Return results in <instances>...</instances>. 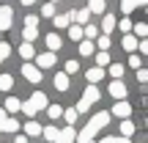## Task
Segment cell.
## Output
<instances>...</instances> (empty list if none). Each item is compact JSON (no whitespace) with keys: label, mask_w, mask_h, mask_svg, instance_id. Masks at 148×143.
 Listing matches in <instances>:
<instances>
[{"label":"cell","mask_w":148,"mask_h":143,"mask_svg":"<svg viewBox=\"0 0 148 143\" xmlns=\"http://www.w3.org/2000/svg\"><path fill=\"white\" fill-rule=\"evenodd\" d=\"M107 124H110V113H96V116L85 124L82 132H77V140L79 143H90V140L96 138V132H99L101 127H107Z\"/></svg>","instance_id":"6da1fadb"},{"label":"cell","mask_w":148,"mask_h":143,"mask_svg":"<svg viewBox=\"0 0 148 143\" xmlns=\"http://www.w3.org/2000/svg\"><path fill=\"white\" fill-rule=\"evenodd\" d=\"M22 77H25L27 83H41V69L33 66V64H25L22 66Z\"/></svg>","instance_id":"7a4b0ae2"},{"label":"cell","mask_w":148,"mask_h":143,"mask_svg":"<svg viewBox=\"0 0 148 143\" xmlns=\"http://www.w3.org/2000/svg\"><path fill=\"white\" fill-rule=\"evenodd\" d=\"M14 22V8L11 6H0V30H8Z\"/></svg>","instance_id":"3957f363"},{"label":"cell","mask_w":148,"mask_h":143,"mask_svg":"<svg viewBox=\"0 0 148 143\" xmlns=\"http://www.w3.org/2000/svg\"><path fill=\"white\" fill-rule=\"evenodd\" d=\"M110 94L121 102V99H126V96H129V88L121 83V80H112V83H110Z\"/></svg>","instance_id":"277c9868"},{"label":"cell","mask_w":148,"mask_h":143,"mask_svg":"<svg viewBox=\"0 0 148 143\" xmlns=\"http://www.w3.org/2000/svg\"><path fill=\"white\" fill-rule=\"evenodd\" d=\"M79 102H82V105H93V102H99V88H96V85H88V88H85L82 91V99H79Z\"/></svg>","instance_id":"5b68a950"},{"label":"cell","mask_w":148,"mask_h":143,"mask_svg":"<svg viewBox=\"0 0 148 143\" xmlns=\"http://www.w3.org/2000/svg\"><path fill=\"white\" fill-rule=\"evenodd\" d=\"M74 140H77V132H74V127L58 129V140H55V143H74Z\"/></svg>","instance_id":"8992f818"},{"label":"cell","mask_w":148,"mask_h":143,"mask_svg":"<svg viewBox=\"0 0 148 143\" xmlns=\"http://www.w3.org/2000/svg\"><path fill=\"white\" fill-rule=\"evenodd\" d=\"M36 66H38V69H49V66H55V53H41L36 58Z\"/></svg>","instance_id":"52a82bcc"},{"label":"cell","mask_w":148,"mask_h":143,"mask_svg":"<svg viewBox=\"0 0 148 143\" xmlns=\"http://www.w3.org/2000/svg\"><path fill=\"white\" fill-rule=\"evenodd\" d=\"M112 113H115V116H121V118H129V113H132V105H129L126 99H121V102H115Z\"/></svg>","instance_id":"ba28073f"},{"label":"cell","mask_w":148,"mask_h":143,"mask_svg":"<svg viewBox=\"0 0 148 143\" xmlns=\"http://www.w3.org/2000/svg\"><path fill=\"white\" fill-rule=\"evenodd\" d=\"M71 22H74L71 14H55V17H52V25L58 28V30H60V28H69Z\"/></svg>","instance_id":"9c48e42d"},{"label":"cell","mask_w":148,"mask_h":143,"mask_svg":"<svg viewBox=\"0 0 148 143\" xmlns=\"http://www.w3.org/2000/svg\"><path fill=\"white\" fill-rule=\"evenodd\" d=\"M30 102H33V107H36V110H47V96L41 94V91H33V96H30Z\"/></svg>","instance_id":"30bf717a"},{"label":"cell","mask_w":148,"mask_h":143,"mask_svg":"<svg viewBox=\"0 0 148 143\" xmlns=\"http://www.w3.org/2000/svg\"><path fill=\"white\" fill-rule=\"evenodd\" d=\"M112 28H118V19L112 14H104V17H101V30H104V36H110Z\"/></svg>","instance_id":"8fae6325"},{"label":"cell","mask_w":148,"mask_h":143,"mask_svg":"<svg viewBox=\"0 0 148 143\" xmlns=\"http://www.w3.org/2000/svg\"><path fill=\"white\" fill-rule=\"evenodd\" d=\"M137 6H148V0H121V11L123 14H132Z\"/></svg>","instance_id":"7c38bea8"},{"label":"cell","mask_w":148,"mask_h":143,"mask_svg":"<svg viewBox=\"0 0 148 143\" xmlns=\"http://www.w3.org/2000/svg\"><path fill=\"white\" fill-rule=\"evenodd\" d=\"M137 44H140V39L132 36V33H126V36H123V41H121V47L126 50V53H134V50H137Z\"/></svg>","instance_id":"4fadbf2b"},{"label":"cell","mask_w":148,"mask_h":143,"mask_svg":"<svg viewBox=\"0 0 148 143\" xmlns=\"http://www.w3.org/2000/svg\"><path fill=\"white\" fill-rule=\"evenodd\" d=\"M85 77H88V83H90V85H96L101 77H104V69H101V66H93V69L85 72Z\"/></svg>","instance_id":"5bb4252c"},{"label":"cell","mask_w":148,"mask_h":143,"mask_svg":"<svg viewBox=\"0 0 148 143\" xmlns=\"http://www.w3.org/2000/svg\"><path fill=\"white\" fill-rule=\"evenodd\" d=\"M71 17H74V22H77V25H88V19H90V11L88 8H79V11H71Z\"/></svg>","instance_id":"9a60e30c"},{"label":"cell","mask_w":148,"mask_h":143,"mask_svg":"<svg viewBox=\"0 0 148 143\" xmlns=\"http://www.w3.org/2000/svg\"><path fill=\"white\" fill-rule=\"evenodd\" d=\"M55 88L63 94V91H69V74L66 72H60V74H55Z\"/></svg>","instance_id":"2e32d148"},{"label":"cell","mask_w":148,"mask_h":143,"mask_svg":"<svg viewBox=\"0 0 148 143\" xmlns=\"http://www.w3.org/2000/svg\"><path fill=\"white\" fill-rule=\"evenodd\" d=\"M22 132H25V135H30V138H36V135H41V124L30 118V121L25 124V129H22Z\"/></svg>","instance_id":"e0dca14e"},{"label":"cell","mask_w":148,"mask_h":143,"mask_svg":"<svg viewBox=\"0 0 148 143\" xmlns=\"http://www.w3.org/2000/svg\"><path fill=\"white\" fill-rule=\"evenodd\" d=\"M93 50H96V44L90 41V39H82V41H79V55L88 58V55H93Z\"/></svg>","instance_id":"ac0fdd59"},{"label":"cell","mask_w":148,"mask_h":143,"mask_svg":"<svg viewBox=\"0 0 148 143\" xmlns=\"http://www.w3.org/2000/svg\"><path fill=\"white\" fill-rule=\"evenodd\" d=\"M47 47H49V53H55V50H60V47H63V41H60V36H58V33H49V36H47Z\"/></svg>","instance_id":"d6986e66"},{"label":"cell","mask_w":148,"mask_h":143,"mask_svg":"<svg viewBox=\"0 0 148 143\" xmlns=\"http://www.w3.org/2000/svg\"><path fill=\"white\" fill-rule=\"evenodd\" d=\"M69 36L74 39V41H82L85 39V28L82 25H69Z\"/></svg>","instance_id":"ffe728a7"},{"label":"cell","mask_w":148,"mask_h":143,"mask_svg":"<svg viewBox=\"0 0 148 143\" xmlns=\"http://www.w3.org/2000/svg\"><path fill=\"white\" fill-rule=\"evenodd\" d=\"M0 132H19V121L8 116V118H5V124L0 127Z\"/></svg>","instance_id":"44dd1931"},{"label":"cell","mask_w":148,"mask_h":143,"mask_svg":"<svg viewBox=\"0 0 148 143\" xmlns=\"http://www.w3.org/2000/svg\"><path fill=\"white\" fill-rule=\"evenodd\" d=\"M19 55H22V58H25L27 61V64H30V58H33V55H36V50H33V44H19Z\"/></svg>","instance_id":"7402d4cb"},{"label":"cell","mask_w":148,"mask_h":143,"mask_svg":"<svg viewBox=\"0 0 148 143\" xmlns=\"http://www.w3.org/2000/svg\"><path fill=\"white\" fill-rule=\"evenodd\" d=\"M19 107H22V102L16 96H8L5 99V113H19Z\"/></svg>","instance_id":"603a6c76"},{"label":"cell","mask_w":148,"mask_h":143,"mask_svg":"<svg viewBox=\"0 0 148 143\" xmlns=\"http://www.w3.org/2000/svg\"><path fill=\"white\" fill-rule=\"evenodd\" d=\"M41 135H44V138H47V140H58V127H52V124H49V127H41Z\"/></svg>","instance_id":"cb8c5ba5"},{"label":"cell","mask_w":148,"mask_h":143,"mask_svg":"<svg viewBox=\"0 0 148 143\" xmlns=\"http://www.w3.org/2000/svg\"><path fill=\"white\" fill-rule=\"evenodd\" d=\"M88 11H90V14H104V0H90Z\"/></svg>","instance_id":"d4e9b609"},{"label":"cell","mask_w":148,"mask_h":143,"mask_svg":"<svg viewBox=\"0 0 148 143\" xmlns=\"http://www.w3.org/2000/svg\"><path fill=\"white\" fill-rule=\"evenodd\" d=\"M132 30H134L132 36H137V39H145V36H148V25H145V22H137Z\"/></svg>","instance_id":"484cf974"},{"label":"cell","mask_w":148,"mask_h":143,"mask_svg":"<svg viewBox=\"0 0 148 143\" xmlns=\"http://www.w3.org/2000/svg\"><path fill=\"white\" fill-rule=\"evenodd\" d=\"M19 110H22V113H25V116H27V118H33V116H36V113H38V110H36V107H33V102H30V99H27V102H22V107H19Z\"/></svg>","instance_id":"4316f807"},{"label":"cell","mask_w":148,"mask_h":143,"mask_svg":"<svg viewBox=\"0 0 148 143\" xmlns=\"http://www.w3.org/2000/svg\"><path fill=\"white\" fill-rule=\"evenodd\" d=\"M11 85H14V77L11 74H0V91H11Z\"/></svg>","instance_id":"83f0119b"},{"label":"cell","mask_w":148,"mask_h":143,"mask_svg":"<svg viewBox=\"0 0 148 143\" xmlns=\"http://www.w3.org/2000/svg\"><path fill=\"white\" fill-rule=\"evenodd\" d=\"M47 116L49 118H60V116H63V107H60V105H47Z\"/></svg>","instance_id":"f1b7e54d"},{"label":"cell","mask_w":148,"mask_h":143,"mask_svg":"<svg viewBox=\"0 0 148 143\" xmlns=\"http://www.w3.org/2000/svg\"><path fill=\"white\" fill-rule=\"evenodd\" d=\"M77 116H79V113L74 110V107H63V118H66V121H69V127H71L74 121H77Z\"/></svg>","instance_id":"f546056e"},{"label":"cell","mask_w":148,"mask_h":143,"mask_svg":"<svg viewBox=\"0 0 148 143\" xmlns=\"http://www.w3.org/2000/svg\"><path fill=\"white\" fill-rule=\"evenodd\" d=\"M107 64H110V53H104V50H101V53H96V66H101V69H104Z\"/></svg>","instance_id":"4dcf8cb0"},{"label":"cell","mask_w":148,"mask_h":143,"mask_svg":"<svg viewBox=\"0 0 148 143\" xmlns=\"http://www.w3.org/2000/svg\"><path fill=\"white\" fill-rule=\"evenodd\" d=\"M132 132H134V124L123 118V124H121V135H123V138H132Z\"/></svg>","instance_id":"1f68e13d"},{"label":"cell","mask_w":148,"mask_h":143,"mask_svg":"<svg viewBox=\"0 0 148 143\" xmlns=\"http://www.w3.org/2000/svg\"><path fill=\"white\" fill-rule=\"evenodd\" d=\"M110 74H112V80H121L123 77V64H112L110 66Z\"/></svg>","instance_id":"d6a6232c"},{"label":"cell","mask_w":148,"mask_h":143,"mask_svg":"<svg viewBox=\"0 0 148 143\" xmlns=\"http://www.w3.org/2000/svg\"><path fill=\"white\" fill-rule=\"evenodd\" d=\"M8 55H11V44L8 41H0V64H3Z\"/></svg>","instance_id":"836d02e7"},{"label":"cell","mask_w":148,"mask_h":143,"mask_svg":"<svg viewBox=\"0 0 148 143\" xmlns=\"http://www.w3.org/2000/svg\"><path fill=\"white\" fill-rule=\"evenodd\" d=\"M22 36H25V41H27V44H30V41H33V39H36V36H38V30H36V28H25V30H22Z\"/></svg>","instance_id":"e575fe53"},{"label":"cell","mask_w":148,"mask_h":143,"mask_svg":"<svg viewBox=\"0 0 148 143\" xmlns=\"http://www.w3.org/2000/svg\"><path fill=\"white\" fill-rule=\"evenodd\" d=\"M96 47H99V50H104V53H110V36H99Z\"/></svg>","instance_id":"d590c367"},{"label":"cell","mask_w":148,"mask_h":143,"mask_svg":"<svg viewBox=\"0 0 148 143\" xmlns=\"http://www.w3.org/2000/svg\"><path fill=\"white\" fill-rule=\"evenodd\" d=\"M118 28H121V30H123V36H126V33H132V19H121V22H118Z\"/></svg>","instance_id":"8d00e7d4"},{"label":"cell","mask_w":148,"mask_h":143,"mask_svg":"<svg viewBox=\"0 0 148 143\" xmlns=\"http://www.w3.org/2000/svg\"><path fill=\"white\" fill-rule=\"evenodd\" d=\"M99 36V28L96 25H85V39H96Z\"/></svg>","instance_id":"74e56055"},{"label":"cell","mask_w":148,"mask_h":143,"mask_svg":"<svg viewBox=\"0 0 148 143\" xmlns=\"http://www.w3.org/2000/svg\"><path fill=\"white\" fill-rule=\"evenodd\" d=\"M41 17H55V3H47V6H41Z\"/></svg>","instance_id":"f35d334b"},{"label":"cell","mask_w":148,"mask_h":143,"mask_svg":"<svg viewBox=\"0 0 148 143\" xmlns=\"http://www.w3.org/2000/svg\"><path fill=\"white\" fill-rule=\"evenodd\" d=\"M96 143H132V140H129V138H101Z\"/></svg>","instance_id":"ab89813d"},{"label":"cell","mask_w":148,"mask_h":143,"mask_svg":"<svg viewBox=\"0 0 148 143\" xmlns=\"http://www.w3.org/2000/svg\"><path fill=\"white\" fill-rule=\"evenodd\" d=\"M25 28H38V17H36V14L25 17Z\"/></svg>","instance_id":"60d3db41"},{"label":"cell","mask_w":148,"mask_h":143,"mask_svg":"<svg viewBox=\"0 0 148 143\" xmlns=\"http://www.w3.org/2000/svg\"><path fill=\"white\" fill-rule=\"evenodd\" d=\"M74 72H79V64L77 61H66V74H74Z\"/></svg>","instance_id":"b9f144b4"},{"label":"cell","mask_w":148,"mask_h":143,"mask_svg":"<svg viewBox=\"0 0 148 143\" xmlns=\"http://www.w3.org/2000/svg\"><path fill=\"white\" fill-rule=\"evenodd\" d=\"M137 50H140V53H143V55H148V39H140Z\"/></svg>","instance_id":"7bdbcfd3"},{"label":"cell","mask_w":148,"mask_h":143,"mask_svg":"<svg viewBox=\"0 0 148 143\" xmlns=\"http://www.w3.org/2000/svg\"><path fill=\"white\" fill-rule=\"evenodd\" d=\"M137 80L140 83H148V69H137Z\"/></svg>","instance_id":"ee69618b"},{"label":"cell","mask_w":148,"mask_h":143,"mask_svg":"<svg viewBox=\"0 0 148 143\" xmlns=\"http://www.w3.org/2000/svg\"><path fill=\"white\" fill-rule=\"evenodd\" d=\"M129 66H134V69H140V55H132V58H129Z\"/></svg>","instance_id":"f6af8a7d"},{"label":"cell","mask_w":148,"mask_h":143,"mask_svg":"<svg viewBox=\"0 0 148 143\" xmlns=\"http://www.w3.org/2000/svg\"><path fill=\"white\" fill-rule=\"evenodd\" d=\"M5 118H8V113H5V107H0V127L5 124Z\"/></svg>","instance_id":"bcb514c9"},{"label":"cell","mask_w":148,"mask_h":143,"mask_svg":"<svg viewBox=\"0 0 148 143\" xmlns=\"http://www.w3.org/2000/svg\"><path fill=\"white\" fill-rule=\"evenodd\" d=\"M14 143H27V138H25V135H16V140Z\"/></svg>","instance_id":"7dc6e473"},{"label":"cell","mask_w":148,"mask_h":143,"mask_svg":"<svg viewBox=\"0 0 148 143\" xmlns=\"http://www.w3.org/2000/svg\"><path fill=\"white\" fill-rule=\"evenodd\" d=\"M19 3H22V6H33L36 0H19Z\"/></svg>","instance_id":"c3c4849f"},{"label":"cell","mask_w":148,"mask_h":143,"mask_svg":"<svg viewBox=\"0 0 148 143\" xmlns=\"http://www.w3.org/2000/svg\"><path fill=\"white\" fill-rule=\"evenodd\" d=\"M145 11H148V6H145Z\"/></svg>","instance_id":"681fc988"},{"label":"cell","mask_w":148,"mask_h":143,"mask_svg":"<svg viewBox=\"0 0 148 143\" xmlns=\"http://www.w3.org/2000/svg\"><path fill=\"white\" fill-rule=\"evenodd\" d=\"M90 143H93V140H90Z\"/></svg>","instance_id":"f907efd6"}]
</instances>
